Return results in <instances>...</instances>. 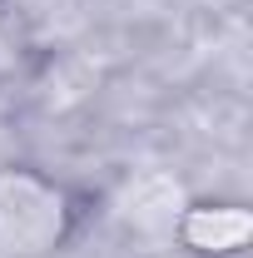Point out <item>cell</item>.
<instances>
[{
	"label": "cell",
	"instance_id": "6da1fadb",
	"mask_svg": "<svg viewBox=\"0 0 253 258\" xmlns=\"http://www.w3.org/2000/svg\"><path fill=\"white\" fill-rule=\"evenodd\" d=\"M70 194L35 169H0V258H50L70 238Z\"/></svg>",
	"mask_w": 253,
	"mask_h": 258
},
{
	"label": "cell",
	"instance_id": "7a4b0ae2",
	"mask_svg": "<svg viewBox=\"0 0 253 258\" xmlns=\"http://www.w3.org/2000/svg\"><path fill=\"white\" fill-rule=\"evenodd\" d=\"M184 204H189V189H184L179 174L144 169V174L124 179V189L114 199V219L129 233H139V238H169L179 214H184Z\"/></svg>",
	"mask_w": 253,
	"mask_h": 258
},
{
	"label": "cell",
	"instance_id": "3957f363",
	"mask_svg": "<svg viewBox=\"0 0 253 258\" xmlns=\"http://www.w3.org/2000/svg\"><path fill=\"white\" fill-rule=\"evenodd\" d=\"M174 238L199 258H233L253 243V214L228 199H189L174 224Z\"/></svg>",
	"mask_w": 253,
	"mask_h": 258
},
{
	"label": "cell",
	"instance_id": "277c9868",
	"mask_svg": "<svg viewBox=\"0 0 253 258\" xmlns=\"http://www.w3.org/2000/svg\"><path fill=\"white\" fill-rule=\"evenodd\" d=\"M0 10L15 15V20L40 25V20H55V10H65V0H0Z\"/></svg>",
	"mask_w": 253,
	"mask_h": 258
}]
</instances>
